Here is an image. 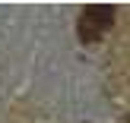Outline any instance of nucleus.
Returning a JSON list of instances; mask_svg holds the SVG:
<instances>
[{"label":"nucleus","instance_id":"nucleus-1","mask_svg":"<svg viewBox=\"0 0 130 123\" xmlns=\"http://www.w3.org/2000/svg\"><path fill=\"white\" fill-rule=\"evenodd\" d=\"M111 25H114V6H86L79 16V38L99 41Z\"/></svg>","mask_w":130,"mask_h":123}]
</instances>
